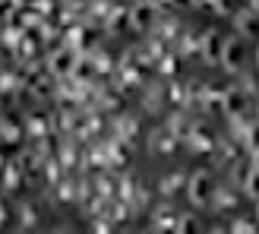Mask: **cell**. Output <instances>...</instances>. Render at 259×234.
Returning a JSON list of instances; mask_svg holds the SVG:
<instances>
[{"label":"cell","instance_id":"603a6c76","mask_svg":"<svg viewBox=\"0 0 259 234\" xmlns=\"http://www.w3.org/2000/svg\"><path fill=\"white\" fill-rule=\"evenodd\" d=\"M250 165H253L256 171H259V152H256V155H250Z\"/></svg>","mask_w":259,"mask_h":234},{"label":"cell","instance_id":"9c48e42d","mask_svg":"<svg viewBox=\"0 0 259 234\" xmlns=\"http://www.w3.org/2000/svg\"><path fill=\"white\" fill-rule=\"evenodd\" d=\"M76 63H79V54H76V51H70L67 45H63L60 51H54V54H51V70H54L57 76L76 73Z\"/></svg>","mask_w":259,"mask_h":234},{"label":"cell","instance_id":"ac0fdd59","mask_svg":"<svg viewBox=\"0 0 259 234\" xmlns=\"http://www.w3.org/2000/svg\"><path fill=\"white\" fill-rule=\"evenodd\" d=\"M184 184H187V180L180 177V174H167V177L161 180V193H174V190H180Z\"/></svg>","mask_w":259,"mask_h":234},{"label":"cell","instance_id":"8992f818","mask_svg":"<svg viewBox=\"0 0 259 234\" xmlns=\"http://www.w3.org/2000/svg\"><path fill=\"white\" fill-rule=\"evenodd\" d=\"M222 51H225V35L218 29H209V32L199 35V60L218 63V60H222Z\"/></svg>","mask_w":259,"mask_h":234},{"label":"cell","instance_id":"7a4b0ae2","mask_svg":"<svg viewBox=\"0 0 259 234\" xmlns=\"http://www.w3.org/2000/svg\"><path fill=\"white\" fill-rule=\"evenodd\" d=\"M247 57H250V48H247V42L243 38H237V35H231V38H225V51H222V67L228 70V73H243V67H247Z\"/></svg>","mask_w":259,"mask_h":234},{"label":"cell","instance_id":"4fadbf2b","mask_svg":"<svg viewBox=\"0 0 259 234\" xmlns=\"http://www.w3.org/2000/svg\"><path fill=\"white\" fill-rule=\"evenodd\" d=\"M126 25H130V10H123V7H117L114 13H108V16H105V29L111 35H120Z\"/></svg>","mask_w":259,"mask_h":234},{"label":"cell","instance_id":"4316f807","mask_svg":"<svg viewBox=\"0 0 259 234\" xmlns=\"http://www.w3.org/2000/svg\"><path fill=\"white\" fill-rule=\"evenodd\" d=\"M256 63H259V48H256Z\"/></svg>","mask_w":259,"mask_h":234},{"label":"cell","instance_id":"30bf717a","mask_svg":"<svg viewBox=\"0 0 259 234\" xmlns=\"http://www.w3.org/2000/svg\"><path fill=\"white\" fill-rule=\"evenodd\" d=\"M193 127H196V121L190 117V111H177V114H171V121H167V133L174 139H187L193 133Z\"/></svg>","mask_w":259,"mask_h":234},{"label":"cell","instance_id":"6da1fadb","mask_svg":"<svg viewBox=\"0 0 259 234\" xmlns=\"http://www.w3.org/2000/svg\"><path fill=\"white\" fill-rule=\"evenodd\" d=\"M215 190H218V184H215V174L212 171H193L187 177V200L193 206H202V209H205V206H212Z\"/></svg>","mask_w":259,"mask_h":234},{"label":"cell","instance_id":"52a82bcc","mask_svg":"<svg viewBox=\"0 0 259 234\" xmlns=\"http://www.w3.org/2000/svg\"><path fill=\"white\" fill-rule=\"evenodd\" d=\"M180 222V212L171 209V206H158L152 212V234H174Z\"/></svg>","mask_w":259,"mask_h":234},{"label":"cell","instance_id":"7c38bea8","mask_svg":"<svg viewBox=\"0 0 259 234\" xmlns=\"http://www.w3.org/2000/svg\"><path fill=\"white\" fill-rule=\"evenodd\" d=\"M212 209L215 212H234L237 209V193L228 190V187H218L215 190V200H212Z\"/></svg>","mask_w":259,"mask_h":234},{"label":"cell","instance_id":"7402d4cb","mask_svg":"<svg viewBox=\"0 0 259 234\" xmlns=\"http://www.w3.org/2000/svg\"><path fill=\"white\" fill-rule=\"evenodd\" d=\"M215 13H222V16H228V13H234V4H209Z\"/></svg>","mask_w":259,"mask_h":234},{"label":"cell","instance_id":"2e32d148","mask_svg":"<svg viewBox=\"0 0 259 234\" xmlns=\"http://www.w3.org/2000/svg\"><path fill=\"white\" fill-rule=\"evenodd\" d=\"M240 190L247 193V197H250L253 203H259V171H256V168H253V171H250V177H247V184H243Z\"/></svg>","mask_w":259,"mask_h":234},{"label":"cell","instance_id":"cb8c5ba5","mask_svg":"<svg viewBox=\"0 0 259 234\" xmlns=\"http://www.w3.org/2000/svg\"><path fill=\"white\" fill-rule=\"evenodd\" d=\"M212 234H231V231H225V228H215V231H212Z\"/></svg>","mask_w":259,"mask_h":234},{"label":"cell","instance_id":"ffe728a7","mask_svg":"<svg viewBox=\"0 0 259 234\" xmlns=\"http://www.w3.org/2000/svg\"><path fill=\"white\" fill-rule=\"evenodd\" d=\"M95 234H114V228H111V222H108V218H101V222H95Z\"/></svg>","mask_w":259,"mask_h":234},{"label":"cell","instance_id":"3957f363","mask_svg":"<svg viewBox=\"0 0 259 234\" xmlns=\"http://www.w3.org/2000/svg\"><path fill=\"white\" fill-rule=\"evenodd\" d=\"M222 114H228L231 121H237V117L250 114V95L243 92V89H237V86L222 89Z\"/></svg>","mask_w":259,"mask_h":234},{"label":"cell","instance_id":"9a60e30c","mask_svg":"<svg viewBox=\"0 0 259 234\" xmlns=\"http://www.w3.org/2000/svg\"><path fill=\"white\" fill-rule=\"evenodd\" d=\"M250 171H253V165H250V159H237L234 162V187L240 190L243 184H247V177H250Z\"/></svg>","mask_w":259,"mask_h":234},{"label":"cell","instance_id":"484cf974","mask_svg":"<svg viewBox=\"0 0 259 234\" xmlns=\"http://www.w3.org/2000/svg\"><path fill=\"white\" fill-rule=\"evenodd\" d=\"M256 121H259V105H256Z\"/></svg>","mask_w":259,"mask_h":234},{"label":"cell","instance_id":"277c9868","mask_svg":"<svg viewBox=\"0 0 259 234\" xmlns=\"http://www.w3.org/2000/svg\"><path fill=\"white\" fill-rule=\"evenodd\" d=\"M155 25H158V7L155 4H146V0H142V4H133L130 7V29H136V32H152Z\"/></svg>","mask_w":259,"mask_h":234},{"label":"cell","instance_id":"44dd1931","mask_svg":"<svg viewBox=\"0 0 259 234\" xmlns=\"http://www.w3.org/2000/svg\"><path fill=\"white\" fill-rule=\"evenodd\" d=\"M177 70V60L174 57H161V73H174Z\"/></svg>","mask_w":259,"mask_h":234},{"label":"cell","instance_id":"e0dca14e","mask_svg":"<svg viewBox=\"0 0 259 234\" xmlns=\"http://www.w3.org/2000/svg\"><path fill=\"white\" fill-rule=\"evenodd\" d=\"M231 234H259V228H256L253 218H237L234 228H231Z\"/></svg>","mask_w":259,"mask_h":234},{"label":"cell","instance_id":"d6986e66","mask_svg":"<svg viewBox=\"0 0 259 234\" xmlns=\"http://www.w3.org/2000/svg\"><path fill=\"white\" fill-rule=\"evenodd\" d=\"M126 159V149L120 146V142H114V146H111V162H123Z\"/></svg>","mask_w":259,"mask_h":234},{"label":"cell","instance_id":"d4e9b609","mask_svg":"<svg viewBox=\"0 0 259 234\" xmlns=\"http://www.w3.org/2000/svg\"><path fill=\"white\" fill-rule=\"evenodd\" d=\"M256 222H259V203H256Z\"/></svg>","mask_w":259,"mask_h":234},{"label":"cell","instance_id":"5bb4252c","mask_svg":"<svg viewBox=\"0 0 259 234\" xmlns=\"http://www.w3.org/2000/svg\"><path fill=\"white\" fill-rule=\"evenodd\" d=\"M174 234H202V222H199L196 215H180Z\"/></svg>","mask_w":259,"mask_h":234},{"label":"cell","instance_id":"5b68a950","mask_svg":"<svg viewBox=\"0 0 259 234\" xmlns=\"http://www.w3.org/2000/svg\"><path fill=\"white\" fill-rule=\"evenodd\" d=\"M234 29H237V38H259V4H250L234 13Z\"/></svg>","mask_w":259,"mask_h":234},{"label":"cell","instance_id":"8fae6325","mask_svg":"<svg viewBox=\"0 0 259 234\" xmlns=\"http://www.w3.org/2000/svg\"><path fill=\"white\" fill-rule=\"evenodd\" d=\"M234 142H237L243 152H247V159H250V155H256V152H259V121H253Z\"/></svg>","mask_w":259,"mask_h":234},{"label":"cell","instance_id":"ba28073f","mask_svg":"<svg viewBox=\"0 0 259 234\" xmlns=\"http://www.w3.org/2000/svg\"><path fill=\"white\" fill-rule=\"evenodd\" d=\"M187 142H190V149H196V152H215L218 136H215V130H212V127L196 124V127H193V133L187 136Z\"/></svg>","mask_w":259,"mask_h":234}]
</instances>
